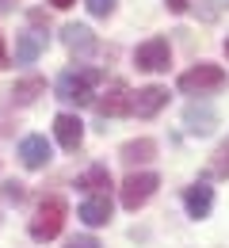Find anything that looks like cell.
<instances>
[{"mask_svg": "<svg viewBox=\"0 0 229 248\" xmlns=\"http://www.w3.org/2000/svg\"><path fill=\"white\" fill-rule=\"evenodd\" d=\"M96 84H103V73L99 69H65L54 84L58 99L65 103H76V107H88L96 99Z\"/></svg>", "mask_w": 229, "mask_h": 248, "instance_id": "obj_1", "label": "cell"}, {"mask_svg": "<svg viewBox=\"0 0 229 248\" xmlns=\"http://www.w3.org/2000/svg\"><path fill=\"white\" fill-rule=\"evenodd\" d=\"M61 225H65V202H61L58 195H46V199L38 202L34 217H31V241H38V245L54 241V237L61 233Z\"/></svg>", "mask_w": 229, "mask_h": 248, "instance_id": "obj_2", "label": "cell"}, {"mask_svg": "<svg viewBox=\"0 0 229 248\" xmlns=\"http://www.w3.org/2000/svg\"><path fill=\"white\" fill-rule=\"evenodd\" d=\"M157 187H161V176L157 172H130L122 187H119V199H122V206L126 210H141L153 195H157Z\"/></svg>", "mask_w": 229, "mask_h": 248, "instance_id": "obj_3", "label": "cell"}, {"mask_svg": "<svg viewBox=\"0 0 229 248\" xmlns=\"http://www.w3.org/2000/svg\"><path fill=\"white\" fill-rule=\"evenodd\" d=\"M226 88V69L222 65H195L180 77V92L187 95H206V92H218Z\"/></svg>", "mask_w": 229, "mask_h": 248, "instance_id": "obj_4", "label": "cell"}, {"mask_svg": "<svg viewBox=\"0 0 229 248\" xmlns=\"http://www.w3.org/2000/svg\"><path fill=\"white\" fill-rule=\"evenodd\" d=\"M134 65L145 69V73H168L172 65V50H168V38H149L134 50Z\"/></svg>", "mask_w": 229, "mask_h": 248, "instance_id": "obj_5", "label": "cell"}, {"mask_svg": "<svg viewBox=\"0 0 229 248\" xmlns=\"http://www.w3.org/2000/svg\"><path fill=\"white\" fill-rule=\"evenodd\" d=\"M61 42H65L69 54H76V58H92L96 46H99L92 27H84V23H65V27H61Z\"/></svg>", "mask_w": 229, "mask_h": 248, "instance_id": "obj_6", "label": "cell"}, {"mask_svg": "<svg viewBox=\"0 0 229 248\" xmlns=\"http://www.w3.org/2000/svg\"><path fill=\"white\" fill-rule=\"evenodd\" d=\"M19 160H23V168L38 172V168H46V164L54 160V149H50V141H46L42 134H31V138L19 141Z\"/></svg>", "mask_w": 229, "mask_h": 248, "instance_id": "obj_7", "label": "cell"}, {"mask_svg": "<svg viewBox=\"0 0 229 248\" xmlns=\"http://www.w3.org/2000/svg\"><path fill=\"white\" fill-rule=\"evenodd\" d=\"M96 107H99V115H103V119L130 115V88H126L122 80H111V84H107V92H103V99H99Z\"/></svg>", "mask_w": 229, "mask_h": 248, "instance_id": "obj_8", "label": "cell"}, {"mask_svg": "<svg viewBox=\"0 0 229 248\" xmlns=\"http://www.w3.org/2000/svg\"><path fill=\"white\" fill-rule=\"evenodd\" d=\"M164 103H168V88L149 84V88H141L137 95H130V115H137V119H153Z\"/></svg>", "mask_w": 229, "mask_h": 248, "instance_id": "obj_9", "label": "cell"}, {"mask_svg": "<svg viewBox=\"0 0 229 248\" xmlns=\"http://www.w3.org/2000/svg\"><path fill=\"white\" fill-rule=\"evenodd\" d=\"M183 126H187V134L206 138V134H214V126H218V111H214L210 103H191V107L183 111Z\"/></svg>", "mask_w": 229, "mask_h": 248, "instance_id": "obj_10", "label": "cell"}, {"mask_svg": "<svg viewBox=\"0 0 229 248\" xmlns=\"http://www.w3.org/2000/svg\"><path fill=\"white\" fill-rule=\"evenodd\" d=\"M54 134H58V145L61 149H69V153H76L80 149V141H84V123L76 119V115H58L54 119Z\"/></svg>", "mask_w": 229, "mask_h": 248, "instance_id": "obj_11", "label": "cell"}, {"mask_svg": "<svg viewBox=\"0 0 229 248\" xmlns=\"http://www.w3.org/2000/svg\"><path fill=\"white\" fill-rule=\"evenodd\" d=\"M183 206H187L191 217H210V210H214V187L210 184H191L183 191Z\"/></svg>", "mask_w": 229, "mask_h": 248, "instance_id": "obj_12", "label": "cell"}, {"mask_svg": "<svg viewBox=\"0 0 229 248\" xmlns=\"http://www.w3.org/2000/svg\"><path fill=\"white\" fill-rule=\"evenodd\" d=\"M80 221L92 225V229H96V225H107V221H111V199H107V195H88V199L80 202Z\"/></svg>", "mask_w": 229, "mask_h": 248, "instance_id": "obj_13", "label": "cell"}, {"mask_svg": "<svg viewBox=\"0 0 229 248\" xmlns=\"http://www.w3.org/2000/svg\"><path fill=\"white\" fill-rule=\"evenodd\" d=\"M42 50H46V31H23V34H19V42H15V62L31 65Z\"/></svg>", "mask_w": 229, "mask_h": 248, "instance_id": "obj_14", "label": "cell"}, {"mask_svg": "<svg viewBox=\"0 0 229 248\" xmlns=\"http://www.w3.org/2000/svg\"><path fill=\"white\" fill-rule=\"evenodd\" d=\"M76 187H84L88 195H107V191H111V172H107L103 164H92V168L76 180Z\"/></svg>", "mask_w": 229, "mask_h": 248, "instance_id": "obj_15", "label": "cell"}, {"mask_svg": "<svg viewBox=\"0 0 229 248\" xmlns=\"http://www.w3.org/2000/svg\"><path fill=\"white\" fill-rule=\"evenodd\" d=\"M119 156H122L126 164H141V160H153V156H157V141H153V138H137V141H126Z\"/></svg>", "mask_w": 229, "mask_h": 248, "instance_id": "obj_16", "label": "cell"}, {"mask_svg": "<svg viewBox=\"0 0 229 248\" xmlns=\"http://www.w3.org/2000/svg\"><path fill=\"white\" fill-rule=\"evenodd\" d=\"M46 92V80H38V77H27V80H19L15 88H12V99L15 103H34V95Z\"/></svg>", "mask_w": 229, "mask_h": 248, "instance_id": "obj_17", "label": "cell"}, {"mask_svg": "<svg viewBox=\"0 0 229 248\" xmlns=\"http://www.w3.org/2000/svg\"><path fill=\"white\" fill-rule=\"evenodd\" d=\"M210 176H218V180H226L229 176V141L214 153V164H210Z\"/></svg>", "mask_w": 229, "mask_h": 248, "instance_id": "obj_18", "label": "cell"}, {"mask_svg": "<svg viewBox=\"0 0 229 248\" xmlns=\"http://www.w3.org/2000/svg\"><path fill=\"white\" fill-rule=\"evenodd\" d=\"M23 195H27V191H23L19 180H8V184H4V202H23Z\"/></svg>", "mask_w": 229, "mask_h": 248, "instance_id": "obj_19", "label": "cell"}, {"mask_svg": "<svg viewBox=\"0 0 229 248\" xmlns=\"http://www.w3.org/2000/svg\"><path fill=\"white\" fill-rule=\"evenodd\" d=\"M88 12H92L96 19H107V16L115 12V0H88Z\"/></svg>", "mask_w": 229, "mask_h": 248, "instance_id": "obj_20", "label": "cell"}, {"mask_svg": "<svg viewBox=\"0 0 229 248\" xmlns=\"http://www.w3.org/2000/svg\"><path fill=\"white\" fill-rule=\"evenodd\" d=\"M65 248H99V241L92 237V233H80V237H69Z\"/></svg>", "mask_w": 229, "mask_h": 248, "instance_id": "obj_21", "label": "cell"}, {"mask_svg": "<svg viewBox=\"0 0 229 248\" xmlns=\"http://www.w3.org/2000/svg\"><path fill=\"white\" fill-rule=\"evenodd\" d=\"M164 4H168V12H172V16H183V12L191 8V0H164Z\"/></svg>", "mask_w": 229, "mask_h": 248, "instance_id": "obj_22", "label": "cell"}, {"mask_svg": "<svg viewBox=\"0 0 229 248\" xmlns=\"http://www.w3.org/2000/svg\"><path fill=\"white\" fill-rule=\"evenodd\" d=\"M15 8V0H0V12H12Z\"/></svg>", "mask_w": 229, "mask_h": 248, "instance_id": "obj_23", "label": "cell"}, {"mask_svg": "<svg viewBox=\"0 0 229 248\" xmlns=\"http://www.w3.org/2000/svg\"><path fill=\"white\" fill-rule=\"evenodd\" d=\"M46 4H54V8H69L73 0H46Z\"/></svg>", "mask_w": 229, "mask_h": 248, "instance_id": "obj_24", "label": "cell"}, {"mask_svg": "<svg viewBox=\"0 0 229 248\" xmlns=\"http://www.w3.org/2000/svg\"><path fill=\"white\" fill-rule=\"evenodd\" d=\"M0 65H4V34H0Z\"/></svg>", "mask_w": 229, "mask_h": 248, "instance_id": "obj_25", "label": "cell"}, {"mask_svg": "<svg viewBox=\"0 0 229 248\" xmlns=\"http://www.w3.org/2000/svg\"><path fill=\"white\" fill-rule=\"evenodd\" d=\"M226 54H229V38H226Z\"/></svg>", "mask_w": 229, "mask_h": 248, "instance_id": "obj_26", "label": "cell"}]
</instances>
